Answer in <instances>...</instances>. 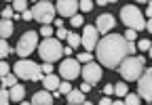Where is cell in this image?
<instances>
[{"instance_id": "1", "label": "cell", "mask_w": 152, "mask_h": 105, "mask_svg": "<svg viewBox=\"0 0 152 105\" xmlns=\"http://www.w3.org/2000/svg\"><path fill=\"white\" fill-rule=\"evenodd\" d=\"M95 50H97V59L104 67L118 69L121 63L129 57V42L121 34H108L99 40Z\"/></svg>"}, {"instance_id": "2", "label": "cell", "mask_w": 152, "mask_h": 105, "mask_svg": "<svg viewBox=\"0 0 152 105\" xmlns=\"http://www.w3.org/2000/svg\"><path fill=\"white\" fill-rule=\"evenodd\" d=\"M144 65H146V57H127L121 67H118V74L123 76V82H135L144 76Z\"/></svg>"}, {"instance_id": "3", "label": "cell", "mask_w": 152, "mask_h": 105, "mask_svg": "<svg viewBox=\"0 0 152 105\" xmlns=\"http://www.w3.org/2000/svg\"><path fill=\"white\" fill-rule=\"evenodd\" d=\"M121 21L123 25H127V29H135V32L146 29V19L135 4H125L121 9Z\"/></svg>"}, {"instance_id": "4", "label": "cell", "mask_w": 152, "mask_h": 105, "mask_svg": "<svg viewBox=\"0 0 152 105\" xmlns=\"http://www.w3.org/2000/svg\"><path fill=\"white\" fill-rule=\"evenodd\" d=\"M38 55L45 63H55L59 61L61 55H64V46H61V40L57 38H45L38 46Z\"/></svg>"}, {"instance_id": "5", "label": "cell", "mask_w": 152, "mask_h": 105, "mask_svg": "<svg viewBox=\"0 0 152 105\" xmlns=\"http://www.w3.org/2000/svg\"><path fill=\"white\" fill-rule=\"evenodd\" d=\"M15 76L21 78V80H30V82H38V80H45L42 76V67L30 61V59H21L15 63Z\"/></svg>"}, {"instance_id": "6", "label": "cell", "mask_w": 152, "mask_h": 105, "mask_svg": "<svg viewBox=\"0 0 152 105\" xmlns=\"http://www.w3.org/2000/svg\"><path fill=\"white\" fill-rule=\"evenodd\" d=\"M55 13H57V6L49 0L45 2H36L34 9H32V15L34 19L40 23V25H49V23H55Z\"/></svg>"}, {"instance_id": "7", "label": "cell", "mask_w": 152, "mask_h": 105, "mask_svg": "<svg viewBox=\"0 0 152 105\" xmlns=\"http://www.w3.org/2000/svg\"><path fill=\"white\" fill-rule=\"evenodd\" d=\"M36 46H40V44H38V34H36V32H32V29H28L23 36L19 38V42H17V48H15V50H17V55L21 57V59H28L32 52L36 50Z\"/></svg>"}, {"instance_id": "8", "label": "cell", "mask_w": 152, "mask_h": 105, "mask_svg": "<svg viewBox=\"0 0 152 105\" xmlns=\"http://www.w3.org/2000/svg\"><path fill=\"white\" fill-rule=\"evenodd\" d=\"M80 74H83V67H80L78 59H64V61H61V65H59V76H61L66 82L76 80Z\"/></svg>"}, {"instance_id": "9", "label": "cell", "mask_w": 152, "mask_h": 105, "mask_svg": "<svg viewBox=\"0 0 152 105\" xmlns=\"http://www.w3.org/2000/svg\"><path fill=\"white\" fill-rule=\"evenodd\" d=\"M137 95L148 103H152V67H148L144 76L137 80Z\"/></svg>"}, {"instance_id": "10", "label": "cell", "mask_w": 152, "mask_h": 105, "mask_svg": "<svg viewBox=\"0 0 152 105\" xmlns=\"http://www.w3.org/2000/svg\"><path fill=\"white\" fill-rule=\"evenodd\" d=\"M97 44H99V32H97V27H95V23L93 25H85L83 27V46L87 48V52L95 50Z\"/></svg>"}, {"instance_id": "11", "label": "cell", "mask_w": 152, "mask_h": 105, "mask_svg": "<svg viewBox=\"0 0 152 105\" xmlns=\"http://www.w3.org/2000/svg\"><path fill=\"white\" fill-rule=\"evenodd\" d=\"M83 78H85V82L87 84H91V86H95L99 80H102V65H97L95 61H91V63H87V65H83V74H80Z\"/></svg>"}, {"instance_id": "12", "label": "cell", "mask_w": 152, "mask_h": 105, "mask_svg": "<svg viewBox=\"0 0 152 105\" xmlns=\"http://www.w3.org/2000/svg\"><path fill=\"white\" fill-rule=\"evenodd\" d=\"M55 6H57V13L61 15V19H64V17H70V19H72V17L78 15L80 2H76V0H59Z\"/></svg>"}, {"instance_id": "13", "label": "cell", "mask_w": 152, "mask_h": 105, "mask_svg": "<svg viewBox=\"0 0 152 105\" xmlns=\"http://www.w3.org/2000/svg\"><path fill=\"white\" fill-rule=\"evenodd\" d=\"M116 25V21H114V17L110 13H104L97 17V21H95V27H97L99 34H104V36H108V34L112 32V27Z\"/></svg>"}, {"instance_id": "14", "label": "cell", "mask_w": 152, "mask_h": 105, "mask_svg": "<svg viewBox=\"0 0 152 105\" xmlns=\"http://www.w3.org/2000/svg\"><path fill=\"white\" fill-rule=\"evenodd\" d=\"M53 101H55V97L49 91H38L32 97V105H53Z\"/></svg>"}, {"instance_id": "15", "label": "cell", "mask_w": 152, "mask_h": 105, "mask_svg": "<svg viewBox=\"0 0 152 105\" xmlns=\"http://www.w3.org/2000/svg\"><path fill=\"white\" fill-rule=\"evenodd\" d=\"M42 84H45V91H49V93H53V91H59V86H61V82H59V76H45V80H42Z\"/></svg>"}, {"instance_id": "16", "label": "cell", "mask_w": 152, "mask_h": 105, "mask_svg": "<svg viewBox=\"0 0 152 105\" xmlns=\"http://www.w3.org/2000/svg\"><path fill=\"white\" fill-rule=\"evenodd\" d=\"M11 101H15V103L26 101V86L23 84H17V86L11 88Z\"/></svg>"}, {"instance_id": "17", "label": "cell", "mask_w": 152, "mask_h": 105, "mask_svg": "<svg viewBox=\"0 0 152 105\" xmlns=\"http://www.w3.org/2000/svg\"><path fill=\"white\" fill-rule=\"evenodd\" d=\"M87 99H85V93L80 91V88H74L70 95H68V103L70 105H83Z\"/></svg>"}, {"instance_id": "18", "label": "cell", "mask_w": 152, "mask_h": 105, "mask_svg": "<svg viewBox=\"0 0 152 105\" xmlns=\"http://www.w3.org/2000/svg\"><path fill=\"white\" fill-rule=\"evenodd\" d=\"M11 34H13V21H4L2 19V23H0V36H2V40H7Z\"/></svg>"}, {"instance_id": "19", "label": "cell", "mask_w": 152, "mask_h": 105, "mask_svg": "<svg viewBox=\"0 0 152 105\" xmlns=\"http://www.w3.org/2000/svg\"><path fill=\"white\" fill-rule=\"evenodd\" d=\"M114 95H116V97H127V95H129L127 82H118V84H114Z\"/></svg>"}, {"instance_id": "20", "label": "cell", "mask_w": 152, "mask_h": 105, "mask_svg": "<svg viewBox=\"0 0 152 105\" xmlns=\"http://www.w3.org/2000/svg\"><path fill=\"white\" fill-rule=\"evenodd\" d=\"M72 91H74V88H72V84L64 80V82H61V86H59V91H57V93H55L53 97H61V95H66V97H68V95H70Z\"/></svg>"}, {"instance_id": "21", "label": "cell", "mask_w": 152, "mask_h": 105, "mask_svg": "<svg viewBox=\"0 0 152 105\" xmlns=\"http://www.w3.org/2000/svg\"><path fill=\"white\" fill-rule=\"evenodd\" d=\"M66 42H70V46L72 48H76L78 44H83V36H78L76 32H70V36H68V40Z\"/></svg>"}, {"instance_id": "22", "label": "cell", "mask_w": 152, "mask_h": 105, "mask_svg": "<svg viewBox=\"0 0 152 105\" xmlns=\"http://www.w3.org/2000/svg\"><path fill=\"white\" fill-rule=\"evenodd\" d=\"M140 103H142V97L137 93H129L125 97V105H140Z\"/></svg>"}, {"instance_id": "23", "label": "cell", "mask_w": 152, "mask_h": 105, "mask_svg": "<svg viewBox=\"0 0 152 105\" xmlns=\"http://www.w3.org/2000/svg\"><path fill=\"white\" fill-rule=\"evenodd\" d=\"M11 52H13V48H11V44L7 42V40H2V42H0V57H2V61L11 55Z\"/></svg>"}, {"instance_id": "24", "label": "cell", "mask_w": 152, "mask_h": 105, "mask_svg": "<svg viewBox=\"0 0 152 105\" xmlns=\"http://www.w3.org/2000/svg\"><path fill=\"white\" fill-rule=\"evenodd\" d=\"M13 86H17V76H7L2 78V88H13Z\"/></svg>"}, {"instance_id": "25", "label": "cell", "mask_w": 152, "mask_h": 105, "mask_svg": "<svg viewBox=\"0 0 152 105\" xmlns=\"http://www.w3.org/2000/svg\"><path fill=\"white\" fill-rule=\"evenodd\" d=\"M11 6H13V9H15L17 13H21V15H23V13L28 11V2H26V0H15V2H13Z\"/></svg>"}, {"instance_id": "26", "label": "cell", "mask_w": 152, "mask_h": 105, "mask_svg": "<svg viewBox=\"0 0 152 105\" xmlns=\"http://www.w3.org/2000/svg\"><path fill=\"white\" fill-rule=\"evenodd\" d=\"M150 48H152V40L144 38V40H140V42H137V50H144V52H148Z\"/></svg>"}, {"instance_id": "27", "label": "cell", "mask_w": 152, "mask_h": 105, "mask_svg": "<svg viewBox=\"0 0 152 105\" xmlns=\"http://www.w3.org/2000/svg\"><path fill=\"white\" fill-rule=\"evenodd\" d=\"M0 103H2V105H9V103H11V91H9V88H2V91H0Z\"/></svg>"}, {"instance_id": "28", "label": "cell", "mask_w": 152, "mask_h": 105, "mask_svg": "<svg viewBox=\"0 0 152 105\" xmlns=\"http://www.w3.org/2000/svg\"><path fill=\"white\" fill-rule=\"evenodd\" d=\"M70 25H72V27H80V25H85L83 15H76V17H72V19H70Z\"/></svg>"}, {"instance_id": "29", "label": "cell", "mask_w": 152, "mask_h": 105, "mask_svg": "<svg viewBox=\"0 0 152 105\" xmlns=\"http://www.w3.org/2000/svg\"><path fill=\"white\" fill-rule=\"evenodd\" d=\"M40 36L42 38H53V27L51 25H42L40 27Z\"/></svg>"}, {"instance_id": "30", "label": "cell", "mask_w": 152, "mask_h": 105, "mask_svg": "<svg viewBox=\"0 0 152 105\" xmlns=\"http://www.w3.org/2000/svg\"><path fill=\"white\" fill-rule=\"evenodd\" d=\"M91 52H80L78 55V63H83V65H87V63H91Z\"/></svg>"}, {"instance_id": "31", "label": "cell", "mask_w": 152, "mask_h": 105, "mask_svg": "<svg viewBox=\"0 0 152 105\" xmlns=\"http://www.w3.org/2000/svg\"><path fill=\"white\" fill-rule=\"evenodd\" d=\"M0 74H2V78L11 76V67H9V63H7V61H2V63H0Z\"/></svg>"}, {"instance_id": "32", "label": "cell", "mask_w": 152, "mask_h": 105, "mask_svg": "<svg viewBox=\"0 0 152 105\" xmlns=\"http://www.w3.org/2000/svg\"><path fill=\"white\" fill-rule=\"evenodd\" d=\"M135 38H137V32H135V29H127V32H125V40H127V42H133Z\"/></svg>"}, {"instance_id": "33", "label": "cell", "mask_w": 152, "mask_h": 105, "mask_svg": "<svg viewBox=\"0 0 152 105\" xmlns=\"http://www.w3.org/2000/svg\"><path fill=\"white\" fill-rule=\"evenodd\" d=\"M80 11H83V13L93 11V2H91V0H83V2H80Z\"/></svg>"}, {"instance_id": "34", "label": "cell", "mask_w": 152, "mask_h": 105, "mask_svg": "<svg viewBox=\"0 0 152 105\" xmlns=\"http://www.w3.org/2000/svg\"><path fill=\"white\" fill-rule=\"evenodd\" d=\"M11 17H15V9H13V6L2 11V19H4V21H11Z\"/></svg>"}, {"instance_id": "35", "label": "cell", "mask_w": 152, "mask_h": 105, "mask_svg": "<svg viewBox=\"0 0 152 105\" xmlns=\"http://www.w3.org/2000/svg\"><path fill=\"white\" fill-rule=\"evenodd\" d=\"M68 36H70V32H68L66 27L57 29V40H68Z\"/></svg>"}, {"instance_id": "36", "label": "cell", "mask_w": 152, "mask_h": 105, "mask_svg": "<svg viewBox=\"0 0 152 105\" xmlns=\"http://www.w3.org/2000/svg\"><path fill=\"white\" fill-rule=\"evenodd\" d=\"M40 67H42V74H47V76L53 74V63H42Z\"/></svg>"}, {"instance_id": "37", "label": "cell", "mask_w": 152, "mask_h": 105, "mask_svg": "<svg viewBox=\"0 0 152 105\" xmlns=\"http://www.w3.org/2000/svg\"><path fill=\"white\" fill-rule=\"evenodd\" d=\"M104 95H106V97L114 95V84H106V86H104Z\"/></svg>"}, {"instance_id": "38", "label": "cell", "mask_w": 152, "mask_h": 105, "mask_svg": "<svg viewBox=\"0 0 152 105\" xmlns=\"http://www.w3.org/2000/svg\"><path fill=\"white\" fill-rule=\"evenodd\" d=\"M99 105H114V101H112L110 97H102V101H99Z\"/></svg>"}, {"instance_id": "39", "label": "cell", "mask_w": 152, "mask_h": 105, "mask_svg": "<svg viewBox=\"0 0 152 105\" xmlns=\"http://www.w3.org/2000/svg\"><path fill=\"white\" fill-rule=\"evenodd\" d=\"M21 17H23V19H26V21H30V19H34V15H32V11H26V13H23Z\"/></svg>"}, {"instance_id": "40", "label": "cell", "mask_w": 152, "mask_h": 105, "mask_svg": "<svg viewBox=\"0 0 152 105\" xmlns=\"http://www.w3.org/2000/svg\"><path fill=\"white\" fill-rule=\"evenodd\" d=\"M80 91H83V93H89V91H91V84L83 82V84H80Z\"/></svg>"}, {"instance_id": "41", "label": "cell", "mask_w": 152, "mask_h": 105, "mask_svg": "<svg viewBox=\"0 0 152 105\" xmlns=\"http://www.w3.org/2000/svg\"><path fill=\"white\" fill-rule=\"evenodd\" d=\"M146 15H148V19H152V2H148V9H146Z\"/></svg>"}, {"instance_id": "42", "label": "cell", "mask_w": 152, "mask_h": 105, "mask_svg": "<svg viewBox=\"0 0 152 105\" xmlns=\"http://www.w3.org/2000/svg\"><path fill=\"white\" fill-rule=\"evenodd\" d=\"M53 25H57V29H61V27H64V19H55Z\"/></svg>"}, {"instance_id": "43", "label": "cell", "mask_w": 152, "mask_h": 105, "mask_svg": "<svg viewBox=\"0 0 152 105\" xmlns=\"http://www.w3.org/2000/svg\"><path fill=\"white\" fill-rule=\"evenodd\" d=\"M72 50H74V48H72L70 44H68V46H64V55H72Z\"/></svg>"}, {"instance_id": "44", "label": "cell", "mask_w": 152, "mask_h": 105, "mask_svg": "<svg viewBox=\"0 0 152 105\" xmlns=\"http://www.w3.org/2000/svg\"><path fill=\"white\" fill-rule=\"evenodd\" d=\"M146 32H150V34H152V19H148V21H146Z\"/></svg>"}, {"instance_id": "45", "label": "cell", "mask_w": 152, "mask_h": 105, "mask_svg": "<svg viewBox=\"0 0 152 105\" xmlns=\"http://www.w3.org/2000/svg\"><path fill=\"white\" fill-rule=\"evenodd\" d=\"M19 105H32V101H21Z\"/></svg>"}, {"instance_id": "46", "label": "cell", "mask_w": 152, "mask_h": 105, "mask_svg": "<svg viewBox=\"0 0 152 105\" xmlns=\"http://www.w3.org/2000/svg\"><path fill=\"white\" fill-rule=\"evenodd\" d=\"M114 105H125V101H114Z\"/></svg>"}, {"instance_id": "47", "label": "cell", "mask_w": 152, "mask_h": 105, "mask_svg": "<svg viewBox=\"0 0 152 105\" xmlns=\"http://www.w3.org/2000/svg\"><path fill=\"white\" fill-rule=\"evenodd\" d=\"M83 105H93V103H91V101H85V103H83Z\"/></svg>"}, {"instance_id": "48", "label": "cell", "mask_w": 152, "mask_h": 105, "mask_svg": "<svg viewBox=\"0 0 152 105\" xmlns=\"http://www.w3.org/2000/svg\"><path fill=\"white\" fill-rule=\"evenodd\" d=\"M148 55H150V59H152V48H150V50H148Z\"/></svg>"}, {"instance_id": "49", "label": "cell", "mask_w": 152, "mask_h": 105, "mask_svg": "<svg viewBox=\"0 0 152 105\" xmlns=\"http://www.w3.org/2000/svg\"><path fill=\"white\" fill-rule=\"evenodd\" d=\"M150 105H152V103H150Z\"/></svg>"}, {"instance_id": "50", "label": "cell", "mask_w": 152, "mask_h": 105, "mask_svg": "<svg viewBox=\"0 0 152 105\" xmlns=\"http://www.w3.org/2000/svg\"><path fill=\"white\" fill-rule=\"evenodd\" d=\"M68 105H70V103H68Z\"/></svg>"}]
</instances>
